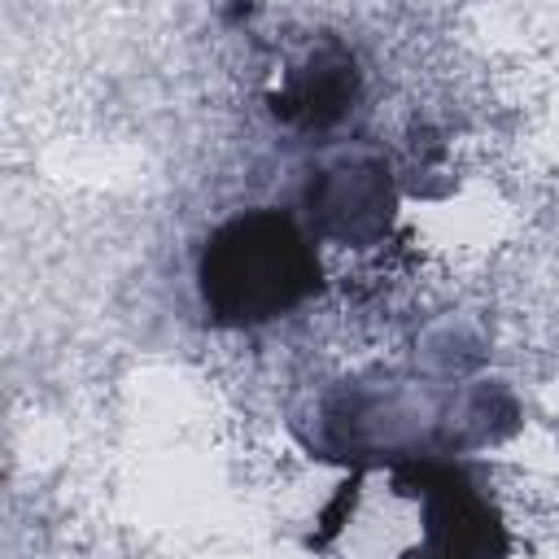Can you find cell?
Masks as SVG:
<instances>
[{
    "mask_svg": "<svg viewBox=\"0 0 559 559\" xmlns=\"http://www.w3.org/2000/svg\"><path fill=\"white\" fill-rule=\"evenodd\" d=\"M314 288V253L284 214H245L201 253V297L227 323H262Z\"/></svg>",
    "mask_w": 559,
    "mask_h": 559,
    "instance_id": "6da1fadb",
    "label": "cell"
},
{
    "mask_svg": "<svg viewBox=\"0 0 559 559\" xmlns=\"http://www.w3.org/2000/svg\"><path fill=\"white\" fill-rule=\"evenodd\" d=\"M310 205H314V218L323 223V231L345 236V240L367 236L389 214L384 175L371 162H341L319 175V183L310 188Z\"/></svg>",
    "mask_w": 559,
    "mask_h": 559,
    "instance_id": "7a4b0ae2",
    "label": "cell"
},
{
    "mask_svg": "<svg viewBox=\"0 0 559 559\" xmlns=\"http://www.w3.org/2000/svg\"><path fill=\"white\" fill-rule=\"evenodd\" d=\"M349 83H354V74H349V61H341V57H319L314 66H306V74L293 87L301 118H310V122L336 118L345 109Z\"/></svg>",
    "mask_w": 559,
    "mask_h": 559,
    "instance_id": "3957f363",
    "label": "cell"
}]
</instances>
